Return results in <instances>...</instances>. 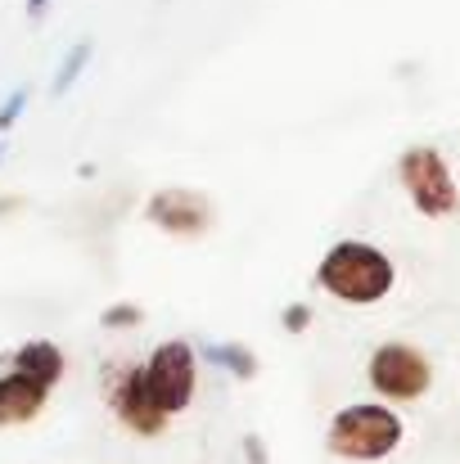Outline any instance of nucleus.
<instances>
[{
    "instance_id": "f03ea898",
    "label": "nucleus",
    "mask_w": 460,
    "mask_h": 464,
    "mask_svg": "<svg viewBox=\"0 0 460 464\" xmlns=\"http://www.w3.org/2000/svg\"><path fill=\"white\" fill-rule=\"evenodd\" d=\"M406 442V420L388 401H352L329 415L325 424V451L347 464H379L397 456Z\"/></svg>"
},
{
    "instance_id": "2eb2a0df",
    "label": "nucleus",
    "mask_w": 460,
    "mask_h": 464,
    "mask_svg": "<svg viewBox=\"0 0 460 464\" xmlns=\"http://www.w3.org/2000/svg\"><path fill=\"white\" fill-rule=\"evenodd\" d=\"M244 451H249V464H267V447H262V438H244Z\"/></svg>"
},
{
    "instance_id": "dca6fc26",
    "label": "nucleus",
    "mask_w": 460,
    "mask_h": 464,
    "mask_svg": "<svg viewBox=\"0 0 460 464\" xmlns=\"http://www.w3.org/2000/svg\"><path fill=\"white\" fill-rule=\"evenodd\" d=\"M50 9V0H27V18H41Z\"/></svg>"
},
{
    "instance_id": "4468645a",
    "label": "nucleus",
    "mask_w": 460,
    "mask_h": 464,
    "mask_svg": "<svg viewBox=\"0 0 460 464\" xmlns=\"http://www.w3.org/2000/svg\"><path fill=\"white\" fill-rule=\"evenodd\" d=\"M23 109H27V91L18 86V91H14V95L0 104V136H5V131H14V122L23 118Z\"/></svg>"
},
{
    "instance_id": "9d476101",
    "label": "nucleus",
    "mask_w": 460,
    "mask_h": 464,
    "mask_svg": "<svg viewBox=\"0 0 460 464\" xmlns=\"http://www.w3.org/2000/svg\"><path fill=\"white\" fill-rule=\"evenodd\" d=\"M199 356H208V365H217L221 374H230V379H240V383H253L258 379V356H253V347H244V343H208Z\"/></svg>"
},
{
    "instance_id": "20e7f679",
    "label": "nucleus",
    "mask_w": 460,
    "mask_h": 464,
    "mask_svg": "<svg viewBox=\"0 0 460 464\" xmlns=\"http://www.w3.org/2000/svg\"><path fill=\"white\" fill-rule=\"evenodd\" d=\"M397 185L425 221H447L460 212V185L438 145H411L397 158Z\"/></svg>"
},
{
    "instance_id": "6e6552de",
    "label": "nucleus",
    "mask_w": 460,
    "mask_h": 464,
    "mask_svg": "<svg viewBox=\"0 0 460 464\" xmlns=\"http://www.w3.org/2000/svg\"><path fill=\"white\" fill-rule=\"evenodd\" d=\"M50 392H54V388H45L41 379H32V374L5 365V370H0V429L32 424V420L45 411Z\"/></svg>"
},
{
    "instance_id": "39448f33",
    "label": "nucleus",
    "mask_w": 460,
    "mask_h": 464,
    "mask_svg": "<svg viewBox=\"0 0 460 464\" xmlns=\"http://www.w3.org/2000/svg\"><path fill=\"white\" fill-rule=\"evenodd\" d=\"M145 383H150L153 406L167 420L185 415L199 392V347L190 338H162L145 356Z\"/></svg>"
},
{
    "instance_id": "ddd939ff",
    "label": "nucleus",
    "mask_w": 460,
    "mask_h": 464,
    "mask_svg": "<svg viewBox=\"0 0 460 464\" xmlns=\"http://www.w3.org/2000/svg\"><path fill=\"white\" fill-rule=\"evenodd\" d=\"M311 320H316V311L307 307V303H289V307H285V315H280L285 334H307V329H311Z\"/></svg>"
},
{
    "instance_id": "423d86ee",
    "label": "nucleus",
    "mask_w": 460,
    "mask_h": 464,
    "mask_svg": "<svg viewBox=\"0 0 460 464\" xmlns=\"http://www.w3.org/2000/svg\"><path fill=\"white\" fill-rule=\"evenodd\" d=\"M104 401L113 411V420L136 433V438H158L171 420L153 406L150 383H145V361H118L104 370Z\"/></svg>"
},
{
    "instance_id": "f3484780",
    "label": "nucleus",
    "mask_w": 460,
    "mask_h": 464,
    "mask_svg": "<svg viewBox=\"0 0 460 464\" xmlns=\"http://www.w3.org/2000/svg\"><path fill=\"white\" fill-rule=\"evenodd\" d=\"M18 208H23V198H0V217L5 212H18Z\"/></svg>"
},
{
    "instance_id": "a211bd4d",
    "label": "nucleus",
    "mask_w": 460,
    "mask_h": 464,
    "mask_svg": "<svg viewBox=\"0 0 460 464\" xmlns=\"http://www.w3.org/2000/svg\"><path fill=\"white\" fill-rule=\"evenodd\" d=\"M0 162H5V140H0Z\"/></svg>"
},
{
    "instance_id": "1a4fd4ad",
    "label": "nucleus",
    "mask_w": 460,
    "mask_h": 464,
    "mask_svg": "<svg viewBox=\"0 0 460 464\" xmlns=\"http://www.w3.org/2000/svg\"><path fill=\"white\" fill-rule=\"evenodd\" d=\"M9 365L23 370V374H32V379H41L45 388H54V383L64 379V370H68V356H64V347L50 343V338H27V343H18V347L9 352Z\"/></svg>"
},
{
    "instance_id": "0eeeda50",
    "label": "nucleus",
    "mask_w": 460,
    "mask_h": 464,
    "mask_svg": "<svg viewBox=\"0 0 460 464\" xmlns=\"http://www.w3.org/2000/svg\"><path fill=\"white\" fill-rule=\"evenodd\" d=\"M145 221L153 230L171 235V239H199L212 230L217 221V208L208 194L199 189H185V185H162L145 198Z\"/></svg>"
},
{
    "instance_id": "f257e3e1",
    "label": "nucleus",
    "mask_w": 460,
    "mask_h": 464,
    "mask_svg": "<svg viewBox=\"0 0 460 464\" xmlns=\"http://www.w3.org/2000/svg\"><path fill=\"white\" fill-rule=\"evenodd\" d=\"M316 285L343 307H379L397 289V266L366 239H338L316 262Z\"/></svg>"
},
{
    "instance_id": "7ed1b4c3",
    "label": "nucleus",
    "mask_w": 460,
    "mask_h": 464,
    "mask_svg": "<svg viewBox=\"0 0 460 464\" xmlns=\"http://www.w3.org/2000/svg\"><path fill=\"white\" fill-rule=\"evenodd\" d=\"M366 383L379 401L388 406H411V401H425L429 388H434V361L425 347L406 343V338H388L370 352L366 361Z\"/></svg>"
},
{
    "instance_id": "f8f14e48",
    "label": "nucleus",
    "mask_w": 460,
    "mask_h": 464,
    "mask_svg": "<svg viewBox=\"0 0 460 464\" xmlns=\"http://www.w3.org/2000/svg\"><path fill=\"white\" fill-rule=\"evenodd\" d=\"M141 320H145V311L136 307V303H113V307L100 315V324H104V329H136Z\"/></svg>"
},
{
    "instance_id": "9b49d317",
    "label": "nucleus",
    "mask_w": 460,
    "mask_h": 464,
    "mask_svg": "<svg viewBox=\"0 0 460 464\" xmlns=\"http://www.w3.org/2000/svg\"><path fill=\"white\" fill-rule=\"evenodd\" d=\"M86 63H91V41H77V45L64 54L59 72H54V95H68V91L77 86V77L86 72Z\"/></svg>"
}]
</instances>
